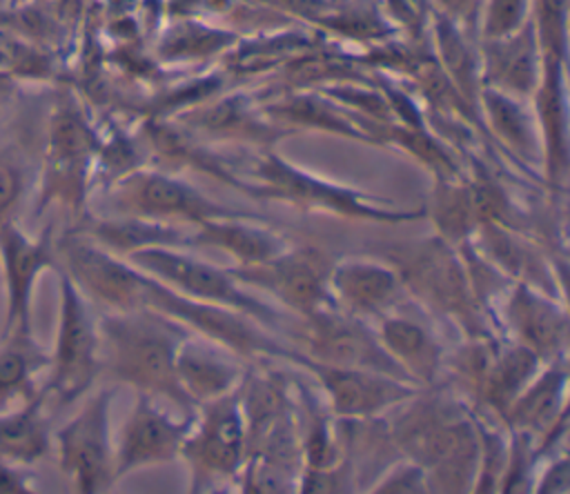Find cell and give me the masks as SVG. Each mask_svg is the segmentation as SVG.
Instances as JSON below:
<instances>
[{
	"instance_id": "obj_1",
	"label": "cell",
	"mask_w": 570,
	"mask_h": 494,
	"mask_svg": "<svg viewBox=\"0 0 570 494\" xmlns=\"http://www.w3.org/2000/svg\"><path fill=\"white\" fill-rule=\"evenodd\" d=\"M187 334L189 327L149 307L107 312L98 323L100 367L136 392L167 398L185 414H194L196 405L176 378V349Z\"/></svg>"
},
{
	"instance_id": "obj_2",
	"label": "cell",
	"mask_w": 570,
	"mask_h": 494,
	"mask_svg": "<svg viewBox=\"0 0 570 494\" xmlns=\"http://www.w3.org/2000/svg\"><path fill=\"white\" fill-rule=\"evenodd\" d=\"M414 403L390 425L399 452L419 463L428 492L474 490L479 472L476 423L445 398H412Z\"/></svg>"
},
{
	"instance_id": "obj_3",
	"label": "cell",
	"mask_w": 570,
	"mask_h": 494,
	"mask_svg": "<svg viewBox=\"0 0 570 494\" xmlns=\"http://www.w3.org/2000/svg\"><path fill=\"white\" fill-rule=\"evenodd\" d=\"M122 258L194 300L236 309L265 327L269 325L272 329L283 325V314L249 294L227 267H216L203 258H196L183 251V247H145L129 251Z\"/></svg>"
},
{
	"instance_id": "obj_4",
	"label": "cell",
	"mask_w": 570,
	"mask_h": 494,
	"mask_svg": "<svg viewBox=\"0 0 570 494\" xmlns=\"http://www.w3.org/2000/svg\"><path fill=\"white\" fill-rule=\"evenodd\" d=\"M180 458L189 467L191 492H209L218 483L240 476L245 463V418L238 389L196 407Z\"/></svg>"
},
{
	"instance_id": "obj_5",
	"label": "cell",
	"mask_w": 570,
	"mask_h": 494,
	"mask_svg": "<svg viewBox=\"0 0 570 494\" xmlns=\"http://www.w3.org/2000/svg\"><path fill=\"white\" fill-rule=\"evenodd\" d=\"M403 289H410L425 305L456 318L465 325L470 338H481L479 312L474 303V289L468 283V271L459 258L454 245L441 236L407 245L396 254L394 263Z\"/></svg>"
},
{
	"instance_id": "obj_6",
	"label": "cell",
	"mask_w": 570,
	"mask_h": 494,
	"mask_svg": "<svg viewBox=\"0 0 570 494\" xmlns=\"http://www.w3.org/2000/svg\"><path fill=\"white\" fill-rule=\"evenodd\" d=\"M49 365L45 396H53L58 405L73 403L100 372L98 323L91 316L89 300L65 271L60 274V323Z\"/></svg>"
},
{
	"instance_id": "obj_7",
	"label": "cell",
	"mask_w": 570,
	"mask_h": 494,
	"mask_svg": "<svg viewBox=\"0 0 570 494\" xmlns=\"http://www.w3.org/2000/svg\"><path fill=\"white\" fill-rule=\"evenodd\" d=\"M330 267L332 260L323 249L287 245L261 263L234 265L227 269L245 287L265 289L287 309L309 316L334 305L330 294Z\"/></svg>"
},
{
	"instance_id": "obj_8",
	"label": "cell",
	"mask_w": 570,
	"mask_h": 494,
	"mask_svg": "<svg viewBox=\"0 0 570 494\" xmlns=\"http://www.w3.org/2000/svg\"><path fill=\"white\" fill-rule=\"evenodd\" d=\"M258 178L263 185L254 189L256 196H267L272 200H285L305 211H327L343 218H358V220H376V223H407L423 218L425 209L403 211V209H387L376 205L370 196L358 191L332 185L327 180L314 178L303 174L278 158H269L261 165Z\"/></svg>"
},
{
	"instance_id": "obj_9",
	"label": "cell",
	"mask_w": 570,
	"mask_h": 494,
	"mask_svg": "<svg viewBox=\"0 0 570 494\" xmlns=\"http://www.w3.org/2000/svg\"><path fill=\"white\" fill-rule=\"evenodd\" d=\"M303 318V343L307 360L336 367L372 369L410 381L385 354L374 327L367 325L365 318H358L336 305H327Z\"/></svg>"
},
{
	"instance_id": "obj_10",
	"label": "cell",
	"mask_w": 570,
	"mask_h": 494,
	"mask_svg": "<svg viewBox=\"0 0 570 494\" xmlns=\"http://www.w3.org/2000/svg\"><path fill=\"white\" fill-rule=\"evenodd\" d=\"M114 389L96 392L82 409L56 434L58 463L78 492H102L114 478V445L109 405Z\"/></svg>"
},
{
	"instance_id": "obj_11",
	"label": "cell",
	"mask_w": 570,
	"mask_h": 494,
	"mask_svg": "<svg viewBox=\"0 0 570 494\" xmlns=\"http://www.w3.org/2000/svg\"><path fill=\"white\" fill-rule=\"evenodd\" d=\"M114 205L125 216H138L158 223L180 220L198 225L207 218L247 214L209 200L185 180L154 171L125 178L114 191Z\"/></svg>"
},
{
	"instance_id": "obj_12",
	"label": "cell",
	"mask_w": 570,
	"mask_h": 494,
	"mask_svg": "<svg viewBox=\"0 0 570 494\" xmlns=\"http://www.w3.org/2000/svg\"><path fill=\"white\" fill-rule=\"evenodd\" d=\"M194 414L178 421L165 412L154 396L138 392L134 409L114 447V478L118 481L140 467L180 458V447L194 425Z\"/></svg>"
},
{
	"instance_id": "obj_13",
	"label": "cell",
	"mask_w": 570,
	"mask_h": 494,
	"mask_svg": "<svg viewBox=\"0 0 570 494\" xmlns=\"http://www.w3.org/2000/svg\"><path fill=\"white\" fill-rule=\"evenodd\" d=\"M303 369L316 376L336 418H374L396 405L412 401L423 389L392 374L336 367L307 358L303 363Z\"/></svg>"
},
{
	"instance_id": "obj_14",
	"label": "cell",
	"mask_w": 570,
	"mask_h": 494,
	"mask_svg": "<svg viewBox=\"0 0 570 494\" xmlns=\"http://www.w3.org/2000/svg\"><path fill=\"white\" fill-rule=\"evenodd\" d=\"M0 258L7 285V323L4 336L16 332H31V292L38 274L56 265L49 227L29 238L11 220L0 227Z\"/></svg>"
},
{
	"instance_id": "obj_15",
	"label": "cell",
	"mask_w": 570,
	"mask_h": 494,
	"mask_svg": "<svg viewBox=\"0 0 570 494\" xmlns=\"http://www.w3.org/2000/svg\"><path fill=\"white\" fill-rule=\"evenodd\" d=\"M403 292L396 267L372 256H345L330 267V294L336 307L358 318L394 312Z\"/></svg>"
},
{
	"instance_id": "obj_16",
	"label": "cell",
	"mask_w": 570,
	"mask_h": 494,
	"mask_svg": "<svg viewBox=\"0 0 570 494\" xmlns=\"http://www.w3.org/2000/svg\"><path fill=\"white\" fill-rule=\"evenodd\" d=\"M503 318L514 336V343L534 352L543 363L566 358V307L554 303L534 285L523 280L512 285L503 305Z\"/></svg>"
},
{
	"instance_id": "obj_17",
	"label": "cell",
	"mask_w": 570,
	"mask_h": 494,
	"mask_svg": "<svg viewBox=\"0 0 570 494\" xmlns=\"http://www.w3.org/2000/svg\"><path fill=\"white\" fill-rule=\"evenodd\" d=\"M566 358L543 363L537 376L514 396L501 418L510 432L528 434L543 447L550 443L554 445L557 432H563L566 427Z\"/></svg>"
},
{
	"instance_id": "obj_18",
	"label": "cell",
	"mask_w": 570,
	"mask_h": 494,
	"mask_svg": "<svg viewBox=\"0 0 570 494\" xmlns=\"http://www.w3.org/2000/svg\"><path fill=\"white\" fill-rule=\"evenodd\" d=\"M245 372L238 354L194 332L187 334L176 349L178 385L196 407L238 389Z\"/></svg>"
},
{
	"instance_id": "obj_19",
	"label": "cell",
	"mask_w": 570,
	"mask_h": 494,
	"mask_svg": "<svg viewBox=\"0 0 570 494\" xmlns=\"http://www.w3.org/2000/svg\"><path fill=\"white\" fill-rule=\"evenodd\" d=\"M376 338L399 369L419 387L434 383L443 365V345L419 320L390 312L376 318Z\"/></svg>"
},
{
	"instance_id": "obj_20",
	"label": "cell",
	"mask_w": 570,
	"mask_h": 494,
	"mask_svg": "<svg viewBox=\"0 0 570 494\" xmlns=\"http://www.w3.org/2000/svg\"><path fill=\"white\" fill-rule=\"evenodd\" d=\"M191 245L225 249L236 258V265H252L278 254L289 243L276 231L254 223L252 214H238L200 220L194 225Z\"/></svg>"
},
{
	"instance_id": "obj_21",
	"label": "cell",
	"mask_w": 570,
	"mask_h": 494,
	"mask_svg": "<svg viewBox=\"0 0 570 494\" xmlns=\"http://www.w3.org/2000/svg\"><path fill=\"white\" fill-rule=\"evenodd\" d=\"M541 367L543 360L519 343L499 349L490 347L472 385L479 392L481 403L503 416L514 396L537 376Z\"/></svg>"
},
{
	"instance_id": "obj_22",
	"label": "cell",
	"mask_w": 570,
	"mask_h": 494,
	"mask_svg": "<svg viewBox=\"0 0 570 494\" xmlns=\"http://www.w3.org/2000/svg\"><path fill=\"white\" fill-rule=\"evenodd\" d=\"M89 238L105 249L127 256L145 247H191V234L171 223H158L138 216H120L96 220L89 227Z\"/></svg>"
},
{
	"instance_id": "obj_23",
	"label": "cell",
	"mask_w": 570,
	"mask_h": 494,
	"mask_svg": "<svg viewBox=\"0 0 570 494\" xmlns=\"http://www.w3.org/2000/svg\"><path fill=\"white\" fill-rule=\"evenodd\" d=\"M45 392L22 401V407L0 412V463L31 465L49 449Z\"/></svg>"
},
{
	"instance_id": "obj_24",
	"label": "cell",
	"mask_w": 570,
	"mask_h": 494,
	"mask_svg": "<svg viewBox=\"0 0 570 494\" xmlns=\"http://www.w3.org/2000/svg\"><path fill=\"white\" fill-rule=\"evenodd\" d=\"M47 365L49 358L31 338V332L4 336V345L0 347V405L36 396L33 376Z\"/></svg>"
},
{
	"instance_id": "obj_25",
	"label": "cell",
	"mask_w": 570,
	"mask_h": 494,
	"mask_svg": "<svg viewBox=\"0 0 570 494\" xmlns=\"http://www.w3.org/2000/svg\"><path fill=\"white\" fill-rule=\"evenodd\" d=\"M528 38L530 36H519L517 40L501 42L492 53L494 78L521 91L534 80V49Z\"/></svg>"
},
{
	"instance_id": "obj_26",
	"label": "cell",
	"mask_w": 570,
	"mask_h": 494,
	"mask_svg": "<svg viewBox=\"0 0 570 494\" xmlns=\"http://www.w3.org/2000/svg\"><path fill=\"white\" fill-rule=\"evenodd\" d=\"M374 485H370V492H401V494H419V492H428V476L425 470L410 461L403 458L399 463L387 465L381 476L376 481H372Z\"/></svg>"
},
{
	"instance_id": "obj_27",
	"label": "cell",
	"mask_w": 570,
	"mask_h": 494,
	"mask_svg": "<svg viewBox=\"0 0 570 494\" xmlns=\"http://www.w3.org/2000/svg\"><path fill=\"white\" fill-rule=\"evenodd\" d=\"M490 109L494 113L497 125L501 127V131L514 142V147L519 149H528L530 147V134H528V125L523 122L521 113L514 109V105H510L503 98H494L490 102Z\"/></svg>"
},
{
	"instance_id": "obj_28",
	"label": "cell",
	"mask_w": 570,
	"mask_h": 494,
	"mask_svg": "<svg viewBox=\"0 0 570 494\" xmlns=\"http://www.w3.org/2000/svg\"><path fill=\"white\" fill-rule=\"evenodd\" d=\"M22 191V174L20 169L0 156V227L9 220L11 209L16 207Z\"/></svg>"
},
{
	"instance_id": "obj_29",
	"label": "cell",
	"mask_w": 570,
	"mask_h": 494,
	"mask_svg": "<svg viewBox=\"0 0 570 494\" xmlns=\"http://www.w3.org/2000/svg\"><path fill=\"white\" fill-rule=\"evenodd\" d=\"M568 483H570L568 456L561 454V456L552 458V461L543 467V472H541L537 485H532V492H537V494H550V492H552V494H559V492H568Z\"/></svg>"
},
{
	"instance_id": "obj_30",
	"label": "cell",
	"mask_w": 570,
	"mask_h": 494,
	"mask_svg": "<svg viewBox=\"0 0 570 494\" xmlns=\"http://www.w3.org/2000/svg\"><path fill=\"white\" fill-rule=\"evenodd\" d=\"M29 474L22 470V465H9L0 463V492H29Z\"/></svg>"
}]
</instances>
